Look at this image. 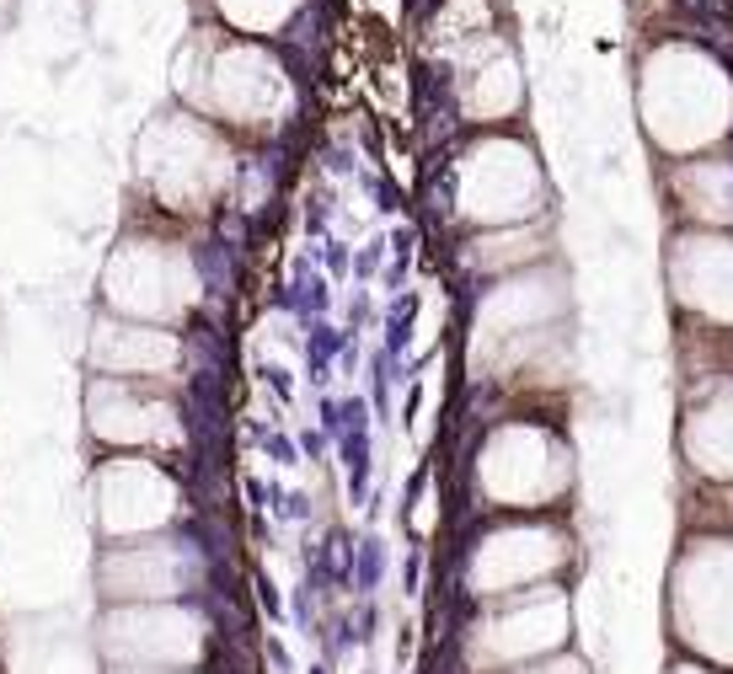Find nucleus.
I'll return each mask as SVG.
<instances>
[{
	"mask_svg": "<svg viewBox=\"0 0 733 674\" xmlns=\"http://www.w3.org/2000/svg\"><path fill=\"white\" fill-rule=\"evenodd\" d=\"M96 583L119 605H166V600H177L198 583V556L187 552L183 541H161V535L123 541L119 552L102 556Z\"/></svg>",
	"mask_w": 733,
	"mask_h": 674,
	"instance_id": "obj_2",
	"label": "nucleus"
},
{
	"mask_svg": "<svg viewBox=\"0 0 733 674\" xmlns=\"http://www.w3.org/2000/svg\"><path fill=\"white\" fill-rule=\"evenodd\" d=\"M530 674H583L579 664H547V670H530Z\"/></svg>",
	"mask_w": 733,
	"mask_h": 674,
	"instance_id": "obj_8",
	"label": "nucleus"
},
{
	"mask_svg": "<svg viewBox=\"0 0 733 674\" xmlns=\"http://www.w3.org/2000/svg\"><path fill=\"white\" fill-rule=\"evenodd\" d=\"M562 632H568V605L557 594H536V600H525L520 611L498 615L477 637V658L482 664H520V658H536V653L557 647Z\"/></svg>",
	"mask_w": 733,
	"mask_h": 674,
	"instance_id": "obj_4",
	"label": "nucleus"
},
{
	"mask_svg": "<svg viewBox=\"0 0 733 674\" xmlns=\"http://www.w3.org/2000/svg\"><path fill=\"white\" fill-rule=\"evenodd\" d=\"M96 503H102V524L113 535H151L172 520V503L177 492L172 482L155 471V466H140V460H113L96 482Z\"/></svg>",
	"mask_w": 733,
	"mask_h": 674,
	"instance_id": "obj_3",
	"label": "nucleus"
},
{
	"mask_svg": "<svg viewBox=\"0 0 733 674\" xmlns=\"http://www.w3.org/2000/svg\"><path fill=\"white\" fill-rule=\"evenodd\" d=\"M680 605L691 626L685 637L733 664V556H706L696 568V583H685Z\"/></svg>",
	"mask_w": 733,
	"mask_h": 674,
	"instance_id": "obj_5",
	"label": "nucleus"
},
{
	"mask_svg": "<svg viewBox=\"0 0 733 674\" xmlns=\"http://www.w3.org/2000/svg\"><path fill=\"white\" fill-rule=\"evenodd\" d=\"M557 552H551L547 535H498L488 552L477 556V589L482 594H503V589H520L525 579H541Z\"/></svg>",
	"mask_w": 733,
	"mask_h": 674,
	"instance_id": "obj_6",
	"label": "nucleus"
},
{
	"mask_svg": "<svg viewBox=\"0 0 733 674\" xmlns=\"http://www.w3.org/2000/svg\"><path fill=\"white\" fill-rule=\"evenodd\" d=\"M108 674H145V670H108ZM161 674H193V670H161Z\"/></svg>",
	"mask_w": 733,
	"mask_h": 674,
	"instance_id": "obj_9",
	"label": "nucleus"
},
{
	"mask_svg": "<svg viewBox=\"0 0 733 674\" xmlns=\"http://www.w3.org/2000/svg\"><path fill=\"white\" fill-rule=\"evenodd\" d=\"M96 647H102L108 670H198L210 632L177 600H166V605H119V611L102 615Z\"/></svg>",
	"mask_w": 733,
	"mask_h": 674,
	"instance_id": "obj_1",
	"label": "nucleus"
},
{
	"mask_svg": "<svg viewBox=\"0 0 733 674\" xmlns=\"http://www.w3.org/2000/svg\"><path fill=\"white\" fill-rule=\"evenodd\" d=\"M680 674H696V670H680Z\"/></svg>",
	"mask_w": 733,
	"mask_h": 674,
	"instance_id": "obj_10",
	"label": "nucleus"
},
{
	"mask_svg": "<svg viewBox=\"0 0 733 674\" xmlns=\"http://www.w3.org/2000/svg\"><path fill=\"white\" fill-rule=\"evenodd\" d=\"M172 359H177V343L155 327H119V333L102 337V365L119 369V375H155Z\"/></svg>",
	"mask_w": 733,
	"mask_h": 674,
	"instance_id": "obj_7",
	"label": "nucleus"
}]
</instances>
